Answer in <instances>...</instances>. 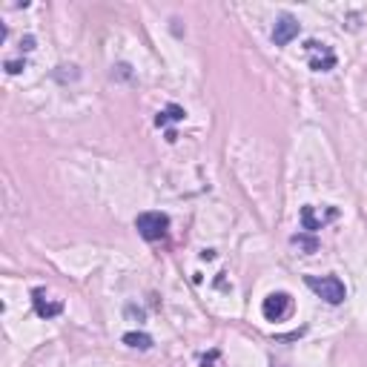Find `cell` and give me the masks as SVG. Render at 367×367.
<instances>
[{"mask_svg":"<svg viewBox=\"0 0 367 367\" xmlns=\"http://www.w3.org/2000/svg\"><path fill=\"white\" fill-rule=\"evenodd\" d=\"M20 49H23V52H32V49H35V38H32V35H26V38L20 40Z\"/></svg>","mask_w":367,"mask_h":367,"instance_id":"obj_11","label":"cell"},{"mask_svg":"<svg viewBox=\"0 0 367 367\" xmlns=\"http://www.w3.org/2000/svg\"><path fill=\"white\" fill-rule=\"evenodd\" d=\"M290 310H293V299L290 293H270L264 299V304H261V313H264V319L267 322H281L290 316Z\"/></svg>","mask_w":367,"mask_h":367,"instance_id":"obj_4","label":"cell"},{"mask_svg":"<svg viewBox=\"0 0 367 367\" xmlns=\"http://www.w3.org/2000/svg\"><path fill=\"white\" fill-rule=\"evenodd\" d=\"M293 38H299V20L293 17V15H281L278 20H276V26H273V43L276 46H287Z\"/></svg>","mask_w":367,"mask_h":367,"instance_id":"obj_6","label":"cell"},{"mask_svg":"<svg viewBox=\"0 0 367 367\" xmlns=\"http://www.w3.org/2000/svg\"><path fill=\"white\" fill-rule=\"evenodd\" d=\"M336 216H338V209H336V207H330L324 216L316 213V207H301V227H304L307 232H319V230H324Z\"/></svg>","mask_w":367,"mask_h":367,"instance_id":"obj_5","label":"cell"},{"mask_svg":"<svg viewBox=\"0 0 367 367\" xmlns=\"http://www.w3.org/2000/svg\"><path fill=\"white\" fill-rule=\"evenodd\" d=\"M290 241H293L296 247H301L304 253H316V250H319V241H316V239H310V235H301V232H299V235H293Z\"/></svg>","mask_w":367,"mask_h":367,"instance_id":"obj_10","label":"cell"},{"mask_svg":"<svg viewBox=\"0 0 367 367\" xmlns=\"http://www.w3.org/2000/svg\"><path fill=\"white\" fill-rule=\"evenodd\" d=\"M304 284H307L319 299H324L327 304H342L345 296H347L345 281L336 278V276H307Z\"/></svg>","mask_w":367,"mask_h":367,"instance_id":"obj_1","label":"cell"},{"mask_svg":"<svg viewBox=\"0 0 367 367\" xmlns=\"http://www.w3.org/2000/svg\"><path fill=\"white\" fill-rule=\"evenodd\" d=\"M184 115H187V112H184V110L178 107V103H170V107H167L164 112H158L155 123H158V126H167L170 121H184Z\"/></svg>","mask_w":367,"mask_h":367,"instance_id":"obj_9","label":"cell"},{"mask_svg":"<svg viewBox=\"0 0 367 367\" xmlns=\"http://www.w3.org/2000/svg\"><path fill=\"white\" fill-rule=\"evenodd\" d=\"M135 230L144 241H161L170 230V218L164 213H141L135 218Z\"/></svg>","mask_w":367,"mask_h":367,"instance_id":"obj_2","label":"cell"},{"mask_svg":"<svg viewBox=\"0 0 367 367\" xmlns=\"http://www.w3.org/2000/svg\"><path fill=\"white\" fill-rule=\"evenodd\" d=\"M304 55H307V63H310L313 72H330L336 66V52L327 43L307 40L304 43Z\"/></svg>","mask_w":367,"mask_h":367,"instance_id":"obj_3","label":"cell"},{"mask_svg":"<svg viewBox=\"0 0 367 367\" xmlns=\"http://www.w3.org/2000/svg\"><path fill=\"white\" fill-rule=\"evenodd\" d=\"M123 345L135 347V350H149L152 347V336H147V333H126L123 336Z\"/></svg>","mask_w":367,"mask_h":367,"instance_id":"obj_8","label":"cell"},{"mask_svg":"<svg viewBox=\"0 0 367 367\" xmlns=\"http://www.w3.org/2000/svg\"><path fill=\"white\" fill-rule=\"evenodd\" d=\"M32 301H35V313H38L40 319H55V316H61V313H63V304L61 301H49L43 290H35Z\"/></svg>","mask_w":367,"mask_h":367,"instance_id":"obj_7","label":"cell"},{"mask_svg":"<svg viewBox=\"0 0 367 367\" xmlns=\"http://www.w3.org/2000/svg\"><path fill=\"white\" fill-rule=\"evenodd\" d=\"M23 69V63L20 61H6V72H12V75H17Z\"/></svg>","mask_w":367,"mask_h":367,"instance_id":"obj_12","label":"cell"}]
</instances>
